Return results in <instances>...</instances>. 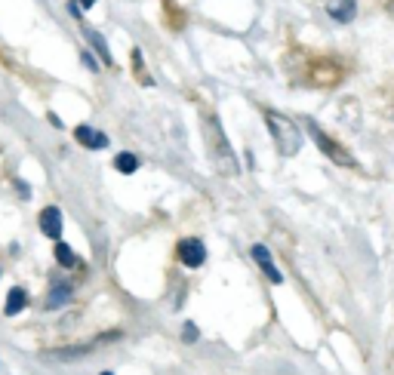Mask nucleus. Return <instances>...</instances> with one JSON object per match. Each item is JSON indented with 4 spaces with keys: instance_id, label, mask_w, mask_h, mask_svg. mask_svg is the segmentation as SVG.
Returning a JSON list of instances; mask_svg holds the SVG:
<instances>
[{
    "instance_id": "obj_1",
    "label": "nucleus",
    "mask_w": 394,
    "mask_h": 375,
    "mask_svg": "<svg viewBox=\"0 0 394 375\" xmlns=\"http://www.w3.org/2000/svg\"><path fill=\"white\" fill-rule=\"evenodd\" d=\"M204 139H206V148H210V160L216 163L222 176H237L241 167H237V157H234V148H231L225 129H222L219 117H206L204 120Z\"/></svg>"
},
{
    "instance_id": "obj_2",
    "label": "nucleus",
    "mask_w": 394,
    "mask_h": 375,
    "mask_svg": "<svg viewBox=\"0 0 394 375\" xmlns=\"http://www.w3.org/2000/svg\"><path fill=\"white\" fill-rule=\"evenodd\" d=\"M265 123H268V129H272V139H274L277 151H281L283 157H293V154H299V148H302V132H299V127L290 120L287 114L268 111V114H265Z\"/></svg>"
},
{
    "instance_id": "obj_3",
    "label": "nucleus",
    "mask_w": 394,
    "mask_h": 375,
    "mask_svg": "<svg viewBox=\"0 0 394 375\" xmlns=\"http://www.w3.org/2000/svg\"><path fill=\"white\" fill-rule=\"evenodd\" d=\"M308 132H311V139H314V142H318V148H321V151L327 154V157L333 160V163H339V167H354V157H351V154L345 151V148L339 145L336 139H330L327 132H323V129H321L314 120H308Z\"/></svg>"
},
{
    "instance_id": "obj_4",
    "label": "nucleus",
    "mask_w": 394,
    "mask_h": 375,
    "mask_svg": "<svg viewBox=\"0 0 394 375\" xmlns=\"http://www.w3.org/2000/svg\"><path fill=\"white\" fill-rule=\"evenodd\" d=\"M179 259L185 262V268H200L204 264V259H206V249H204V243L200 240H182L179 243Z\"/></svg>"
},
{
    "instance_id": "obj_5",
    "label": "nucleus",
    "mask_w": 394,
    "mask_h": 375,
    "mask_svg": "<svg viewBox=\"0 0 394 375\" xmlns=\"http://www.w3.org/2000/svg\"><path fill=\"white\" fill-rule=\"evenodd\" d=\"M37 222H41V231L46 237H52V240L62 237V209L59 206H46Z\"/></svg>"
},
{
    "instance_id": "obj_6",
    "label": "nucleus",
    "mask_w": 394,
    "mask_h": 375,
    "mask_svg": "<svg viewBox=\"0 0 394 375\" xmlns=\"http://www.w3.org/2000/svg\"><path fill=\"white\" fill-rule=\"evenodd\" d=\"M253 259L259 262V268L265 271V277L272 280V283H283V274H281V271L274 268V262H272V253H268V246H265V243H256V246H253Z\"/></svg>"
},
{
    "instance_id": "obj_7",
    "label": "nucleus",
    "mask_w": 394,
    "mask_h": 375,
    "mask_svg": "<svg viewBox=\"0 0 394 375\" xmlns=\"http://www.w3.org/2000/svg\"><path fill=\"white\" fill-rule=\"evenodd\" d=\"M74 136H77V142L92 148V151H102V148H108V136H105V132L92 129V127H87V123H83V127H77Z\"/></svg>"
},
{
    "instance_id": "obj_8",
    "label": "nucleus",
    "mask_w": 394,
    "mask_h": 375,
    "mask_svg": "<svg viewBox=\"0 0 394 375\" xmlns=\"http://www.w3.org/2000/svg\"><path fill=\"white\" fill-rule=\"evenodd\" d=\"M83 37L92 43V52H96L99 59L105 62V65H114V59H111V52H108V43H105V37L99 34L96 28H83Z\"/></svg>"
},
{
    "instance_id": "obj_9",
    "label": "nucleus",
    "mask_w": 394,
    "mask_h": 375,
    "mask_svg": "<svg viewBox=\"0 0 394 375\" xmlns=\"http://www.w3.org/2000/svg\"><path fill=\"white\" fill-rule=\"evenodd\" d=\"M354 13H358V0H336V3H330V15H333L336 22H351Z\"/></svg>"
},
{
    "instance_id": "obj_10",
    "label": "nucleus",
    "mask_w": 394,
    "mask_h": 375,
    "mask_svg": "<svg viewBox=\"0 0 394 375\" xmlns=\"http://www.w3.org/2000/svg\"><path fill=\"white\" fill-rule=\"evenodd\" d=\"M114 169L123 173V176H133L139 169V157H136V154H129V151H120L118 157H114Z\"/></svg>"
},
{
    "instance_id": "obj_11",
    "label": "nucleus",
    "mask_w": 394,
    "mask_h": 375,
    "mask_svg": "<svg viewBox=\"0 0 394 375\" xmlns=\"http://www.w3.org/2000/svg\"><path fill=\"white\" fill-rule=\"evenodd\" d=\"M25 304H28V295H25V289H19V286H15V289H10V295H6V314H19V311L22 308H25Z\"/></svg>"
},
{
    "instance_id": "obj_12",
    "label": "nucleus",
    "mask_w": 394,
    "mask_h": 375,
    "mask_svg": "<svg viewBox=\"0 0 394 375\" xmlns=\"http://www.w3.org/2000/svg\"><path fill=\"white\" fill-rule=\"evenodd\" d=\"M71 302V286H56L52 295L46 299V308H59V304H68Z\"/></svg>"
},
{
    "instance_id": "obj_13",
    "label": "nucleus",
    "mask_w": 394,
    "mask_h": 375,
    "mask_svg": "<svg viewBox=\"0 0 394 375\" xmlns=\"http://www.w3.org/2000/svg\"><path fill=\"white\" fill-rule=\"evenodd\" d=\"M56 259L65 264V268H77V255L71 253V246L68 243H56Z\"/></svg>"
},
{
    "instance_id": "obj_14",
    "label": "nucleus",
    "mask_w": 394,
    "mask_h": 375,
    "mask_svg": "<svg viewBox=\"0 0 394 375\" xmlns=\"http://www.w3.org/2000/svg\"><path fill=\"white\" fill-rule=\"evenodd\" d=\"M80 59H83V65H87V68H92V71L99 68V62H96V56H92V50H83Z\"/></svg>"
},
{
    "instance_id": "obj_15",
    "label": "nucleus",
    "mask_w": 394,
    "mask_h": 375,
    "mask_svg": "<svg viewBox=\"0 0 394 375\" xmlns=\"http://www.w3.org/2000/svg\"><path fill=\"white\" fill-rule=\"evenodd\" d=\"M182 335H185L188 341H195V339H197V326H195V323H188V326H185V332H182Z\"/></svg>"
},
{
    "instance_id": "obj_16",
    "label": "nucleus",
    "mask_w": 394,
    "mask_h": 375,
    "mask_svg": "<svg viewBox=\"0 0 394 375\" xmlns=\"http://www.w3.org/2000/svg\"><path fill=\"white\" fill-rule=\"evenodd\" d=\"M77 3H80V6H87V10H90V6L96 3V0H77Z\"/></svg>"
},
{
    "instance_id": "obj_17",
    "label": "nucleus",
    "mask_w": 394,
    "mask_h": 375,
    "mask_svg": "<svg viewBox=\"0 0 394 375\" xmlns=\"http://www.w3.org/2000/svg\"><path fill=\"white\" fill-rule=\"evenodd\" d=\"M102 375H111V372H102Z\"/></svg>"
}]
</instances>
